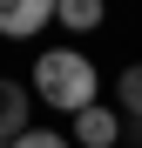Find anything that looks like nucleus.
<instances>
[{
  "mask_svg": "<svg viewBox=\"0 0 142 148\" xmlns=\"http://www.w3.org/2000/svg\"><path fill=\"white\" fill-rule=\"evenodd\" d=\"M95 88H102V81H95L88 54H75V47H47V54L34 61V94L54 114H68V121H75L81 108H95Z\"/></svg>",
  "mask_w": 142,
  "mask_h": 148,
  "instance_id": "1",
  "label": "nucleus"
},
{
  "mask_svg": "<svg viewBox=\"0 0 142 148\" xmlns=\"http://www.w3.org/2000/svg\"><path fill=\"white\" fill-rule=\"evenodd\" d=\"M20 135H27V88L0 74V148H14Z\"/></svg>",
  "mask_w": 142,
  "mask_h": 148,
  "instance_id": "4",
  "label": "nucleus"
},
{
  "mask_svg": "<svg viewBox=\"0 0 142 148\" xmlns=\"http://www.w3.org/2000/svg\"><path fill=\"white\" fill-rule=\"evenodd\" d=\"M14 148H75V141H68V135H54V128H27Z\"/></svg>",
  "mask_w": 142,
  "mask_h": 148,
  "instance_id": "7",
  "label": "nucleus"
},
{
  "mask_svg": "<svg viewBox=\"0 0 142 148\" xmlns=\"http://www.w3.org/2000/svg\"><path fill=\"white\" fill-rule=\"evenodd\" d=\"M54 20H61V27H102V7H95V0H61Z\"/></svg>",
  "mask_w": 142,
  "mask_h": 148,
  "instance_id": "6",
  "label": "nucleus"
},
{
  "mask_svg": "<svg viewBox=\"0 0 142 148\" xmlns=\"http://www.w3.org/2000/svg\"><path fill=\"white\" fill-rule=\"evenodd\" d=\"M47 20H54V7H47V0H0V34H7V40L41 34Z\"/></svg>",
  "mask_w": 142,
  "mask_h": 148,
  "instance_id": "2",
  "label": "nucleus"
},
{
  "mask_svg": "<svg viewBox=\"0 0 142 148\" xmlns=\"http://www.w3.org/2000/svg\"><path fill=\"white\" fill-rule=\"evenodd\" d=\"M68 141H75V148H115V141H122V121L95 101V108H81V114H75V135H68Z\"/></svg>",
  "mask_w": 142,
  "mask_h": 148,
  "instance_id": "3",
  "label": "nucleus"
},
{
  "mask_svg": "<svg viewBox=\"0 0 142 148\" xmlns=\"http://www.w3.org/2000/svg\"><path fill=\"white\" fill-rule=\"evenodd\" d=\"M115 101H122V114H135V121H142V61L115 74Z\"/></svg>",
  "mask_w": 142,
  "mask_h": 148,
  "instance_id": "5",
  "label": "nucleus"
}]
</instances>
